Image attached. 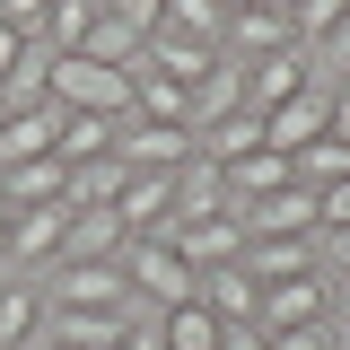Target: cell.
I'll return each instance as SVG.
<instances>
[{
	"mask_svg": "<svg viewBox=\"0 0 350 350\" xmlns=\"http://www.w3.org/2000/svg\"><path fill=\"white\" fill-rule=\"evenodd\" d=\"M96 9H105V0H53V9H44V53H79L88 44V27H96Z\"/></svg>",
	"mask_w": 350,
	"mask_h": 350,
	"instance_id": "83f0119b",
	"label": "cell"
},
{
	"mask_svg": "<svg viewBox=\"0 0 350 350\" xmlns=\"http://www.w3.org/2000/svg\"><path fill=\"white\" fill-rule=\"evenodd\" d=\"M158 27H175V36H202V44H219L228 36V9L219 0H167V18Z\"/></svg>",
	"mask_w": 350,
	"mask_h": 350,
	"instance_id": "4dcf8cb0",
	"label": "cell"
},
{
	"mask_svg": "<svg viewBox=\"0 0 350 350\" xmlns=\"http://www.w3.org/2000/svg\"><path fill=\"white\" fill-rule=\"evenodd\" d=\"M53 140H62V105H53V96H44V105H9V114H0V167L53 158Z\"/></svg>",
	"mask_w": 350,
	"mask_h": 350,
	"instance_id": "8fae6325",
	"label": "cell"
},
{
	"mask_svg": "<svg viewBox=\"0 0 350 350\" xmlns=\"http://www.w3.org/2000/svg\"><path fill=\"white\" fill-rule=\"evenodd\" d=\"M228 219H237L245 237H324V211H315L306 184H280L271 202H228Z\"/></svg>",
	"mask_w": 350,
	"mask_h": 350,
	"instance_id": "52a82bcc",
	"label": "cell"
},
{
	"mask_svg": "<svg viewBox=\"0 0 350 350\" xmlns=\"http://www.w3.org/2000/svg\"><path fill=\"white\" fill-rule=\"evenodd\" d=\"M44 79H53V53H44V44H27V53H18V70H9V88H0V96H9V105H44Z\"/></svg>",
	"mask_w": 350,
	"mask_h": 350,
	"instance_id": "d6a6232c",
	"label": "cell"
},
{
	"mask_svg": "<svg viewBox=\"0 0 350 350\" xmlns=\"http://www.w3.org/2000/svg\"><path fill=\"white\" fill-rule=\"evenodd\" d=\"M298 88H315V53H306V44H280L271 62H245V105H254V114H271V105L298 96Z\"/></svg>",
	"mask_w": 350,
	"mask_h": 350,
	"instance_id": "9c48e42d",
	"label": "cell"
},
{
	"mask_svg": "<svg viewBox=\"0 0 350 350\" xmlns=\"http://www.w3.org/2000/svg\"><path fill=\"white\" fill-rule=\"evenodd\" d=\"M315 79H324V88H333V79H350V18H342L324 44H315Z\"/></svg>",
	"mask_w": 350,
	"mask_h": 350,
	"instance_id": "836d02e7",
	"label": "cell"
},
{
	"mask_svg": "<svg viewBox=\"0 0 350 350\" xmlns=\"http://www.w3.org/2000/svg\"><path fill=\"white\" fill-rule=\"evenodd\" d=\"M271 9H298V0H271Z\"/></svg>",
	"mask_w": 350,
	"mask_h": 350,
	"instance_id": "bcb514c9",
	"label": "cell"
},
{
	"mask_svg": "<svg viewBox=\"0 0 350 350\" xmlns=\"http://www.w3.org/2000/svg\"><path fill=\"white\" fill-rule=\"evenodd\" d=\"M9 219H18V211H9V202H0V245H9Z\"/></svg>",
	"mask_w": 350,
	"mask_h": 350,
	"instance_id": "f6af8a7d",
	"label": "cell"
},
{
	"mask_svg": "<svg viewBox=\"0 0 350 350\" xmlns=\"http://www.w3.org/2000/svg\"><path fill=\"white\" fill-rule=\"evenodd\" d=\"M262 333H289V324H333V271L315 262L298 280H262Z\"/></svg>",
	"mask_w": 350,
	"mask_h": 350,
	"instance_id": "5b68a950",
	"label": "cell"
},
{
	"mask_svg": "<svg viewBox=\"0 0 350 350\" xmlns=\"http://www.w3.org/2000/svg\"><path fill=\"white\" fill-rule=\"evenodd\" d=\"M315 211H324V228H350V175L333 184V193H315Z\"/></svg>",
	"mask_w": 350,
	"mask_h": 350,
	"instance_id": "74e56055",
	"label": "cell"
},
{
	"mask_svg": "<svg viewBox=\"0 0 350 350\" xmlns=\"http://www.w3.org/2000/svg\"><path fill=\"white\" fill-rule=\"evenodd\" d=\"M44 96L62 105V114H131V70H105V62H88V53H53V79Z\"/></svg>",
	"mask_w": 350,
	"mask_h": 350,
	"instance_id": "6da1fadb",
	"label": "cell"
},
{
	"mask_svg": "<svg viewBox=\"0 0 350 350\" xmlns=\"http://www.w3.org/2000/svg\"><path fill=\"white\" fill-rule=\"evenodd\" d=\"M350 18V0H298V9H289V36L306 44V53H315V44L333 36V27H342Z\"/></svg>",
	"mask_w": 350,
	"mask_h": 350,
	"instance_id": "1f68e13d",
	"label": "cell"
},
{
	"mask_svg": "<svg viewBox=\"0 0 350 350\" xmlns=\"http://www.w3.org/2000/svg\"><path fill=\"white\" fill-rule=\"evenodd\" d=\"M219 350H262V324H228V333H219Z\"/></svg>",
	"mask_w": 350,
	"mask_h": 350,
	"instance_id": "f35d334b",
	"label": "cell"
},
{
	"mask_svg": "<svg viewBox=\"0 0 350 350\" xmlns=\"http://www.w3.org/2000/svg\"><path fill=\"white\" fill-rule=\"evenodd\" d=\"M62 167H88V158H114V114H62V140H53Z\"/></svg>",
	"mask_w": 350,
	"mask_h": 350,
	"instance_id": "cb8c5ba5",
	"label": "cell"
},
{
	"mask_svg": "<svg viewBox=\"0 0 350 350\" xmlns=\"http://www.w3.org/2000/svg\"><path fill=\"white\" fill-rule=\"evenodd\" d=\"M114 158L131 175H175L193 158V123H140V114H123L114 123Z\"/></svg>",
	"mask_w": 350,
	"mask_h": 350,
	"instance_id": "277c9868",
	"label": "cell"
},
{
	"mask_svg": "<svg viewBox=\"0 0 350 350\" xmlns=\"http://www.w3.org/2000/svg\"><path fill=\"white\" fill-rule=\"evenodd\" d=\"M167 237H175V254L193 262V271H219V262H245V228H237L228 211H211V219H175Z\"/></svg>",
	"mask_w": 350,
	"mask_h": 350,
	"instance_id": "ba28073f",
	"label": "cell"
},
{
	"mask_svg": "<svg viewBox=\"0 0 350 350\" xmlns=\"http://www.w3.org/2000/svg\"><path fill=\"white\" fill-rule=\"evenodd\" d=\"M44 306L114 315V306H140V298H131V271H123V262H53V271H44Z\"/></svg>",
	"mask_w": 350,
	"mask_h": 350,
	"instance_id": "3957f363",
	"label": "cell"
},
{
	"mask_svg": "<svg viewBox=\"0 0 350 350\" xmlns=\"http://www.w3.org/2000/svg\"><path fill=\"white\" fill-rule=\"evenodd\" d=\"M237 105H245V62H228V53H219V62H211V79L193 88V131L219 123V114H237Z\"/></svg>",
	"mask_w": 350,
	"mask_h": 350,
	"instance_id": "d4e9b609",
	"label": "cell"
},
{
	"mask_svg": "<svg viewBox=\"0 0 350 350\" xmlns=\"http://www.w3.org/2000/svg\"><path fill=\"white\" fill-rule=\"evenodd\" d=\"M219 9H228V18H237V9H262V0H219Z\"/></svg>",
	"mask_w": 350,
	"mask_h": 350,
	"instance_id": "ee69618b",
	"label": "cell"
},
{
	"mask_svg": "<svg viewBox=\"0 0 350 350\" xmlns=\"http://www.w3.org/2000/svg\"><path fill=\"white\" fill-rule=\"evenodd\" d=\"M18 53H27V36H9V27H0V88H9V70H18Z\"/></svg>",
	"mask_w": 350,
	"mask_h": 350,
	"instance_id": "ab89813d",
	"label": "cell"
},
{
	"mask_svg": "<svg viewBox=\"0 0 350 350\" xmlns=\"http://www.w3.org/2000/svg\"><path fill=\"white\" fill-rule=\"evenodd\" d=\"M114 219H123V237H167L175 228V175H123Z\"/></svg>",
	"mask_w": 350,
	"mask_h": 350,
	"instance_id": "30bf717a",
	"label": "cell"
},
{
	"mask_svg": "<svg viewBox=\"0 0 350 350\" xmlns=\"http://www.w3.org/2000/svg\"><path fill=\"white\" fill-rule=\"evenodd\" d=\"M44 9H53V0H0V27L36 44V36H44Z\"/></svg>",
	"mask_w": 350,
	"mask_h": 350,
	"instance_id": "8d00e7d4",
	"label": "cell"
},
{
	"mask_svg": "<svg viewBox=\"0 0 350 350\" xmlns=\"http://www.w3.org/2000/svg\"><path fill=\"white\" fill-rule=\"evenodd\" d=\"M193 298L211 306L219 324H254V315H262V280L245 271V262H219V271H202V289H193Z\"/></svg>",
	"mask_w": 350,
	"mask_h": 350,
	"instance_id": "9a60e30c",
	"label": "cell"
},
{
	"mask_svg": "<svg viewBox=\"0 0 350 350\" xmlns=\"http://www.w3.org/2000/svg\"><path fill=\"white\" fill-rule=\"evenodd\" d=\"M342 175H350V140H333V131L306 140V149H289V184H306V193H333Z\"/></svg>",
	"mask_w": 350,
	"mask_h": 350,
	"instance_id": "603a6c76",
	"label": "cell"
},
{
	"mask_svg": "<svg viewBox=\"0 0 350 350\" xmlns=\"http://www.w3.org/2000/svg\"><path fill=\"white\" fill-rule=\"evenodd\" d=\"M79 53H88V62H105V70H131V62H140V36H131L123 18H105V9H96V27H88Z\"/></svg>",
	"mask_w": 350,
	"mask_h": 350,
	"instance_id": "f546056e",
	"label": "cell"
},
{
	"mask_svg": "<svg viewBox=\"0 0 350 350\" xmlns=\"http://www.w3.org/2000/svg\"><path fill=\"white\" fill-rule=\"evenodd\" d=\"M36 333H44V280L9 271V280H0V350H27Z\"/></svg>",
	"mask_w": 350,
	"mask_h": 350,
	"instance_id": "ac0fdd59",
	"label": "cell"
},
{
	"mask_svg": "<svg viewBox=\"0 0 350 350\" xmlns=\"http://www.w3.org/2000/svg\"><path fill=\"white\" fill-rule=\"evenodd\" d=\"M0 202H9V211H53V202H70V167H62V158L0 167Z\"/></svg>",
	"mask_w": 350,
	"mask_h": 350,
	"instance_id": "5bb4252c",
	"label": "cell"
},
{
	"mask_svg": "<svg viewBox=\"0 0 350 350\" xmlns=\"http://www.w3.org/2000/svg\"><path fill=\"white\" fill-rule=\"evenodd\" d=\"M245 271L254 280H298V271H315V237H245Z\"/></svg>",
	"mask_w": 350,
	"mask_h": 350,
	"instance_id": "7402d4cb",
	"label": "cell"
},
{
	"mask_svg": "<svg viewBox=\"0 0 350 350\" xmlns=\"http://www.w3.org/2000/svg\"><path fill=\"white\" fill-rule=\"evenodd\" d=\"M123 158H88V167H70V211H114V193H123Z\"/></svg>",
	"mask_w": 350,
	"mask_h": 350,
	"instance_id": "f1b7e54d",
	"label": "cell"
},
{
	"mask_svg": "<svg viewBox=\"0 0 350 350\" xmlns=\"http://www.w3.org/2000/svg\"><path fill=\"white\" fill-rule=\"evenodd\" d=\"M211 62H219V44H202V36H175V27L149 36V70H167L175 88H202V79H211Z\"/></svg>",
	"mask_w": 350,
	"mask_h": 350,
	"instance_id": "ffe728a7",
	"label": "cell"
},
{
	"mask_svg": "<svg viewBox=\"0 0 350 350\" xmlns=\"http://www.w3.org/2000/svg\"><path fill=\"white\" fill-rule=\"evenodd\" d=\"M105 18H123L131 36L149 44V36H158V18H167V0H105Z\"/></svg>",
	"mask_w": 350,
	"mask_h": 350,
	"instance_id": "e575fe53",
	"label": "cell"
},
{
	"mask_svg": "<svg viewBox=\"0 0 350 350\" xmlns=\"http://www.w3.org/2000/svg\"><path fill=\"white\" fill-rule=\"evenodd\" d=\"M131 114L140 123H193V88H175L167 70H149V44L131 62Z\"/></svg>",
	"mask_w": 350,
	"mask_h": 350,
	"instance_id": "2e32d148",
	"label": "cell"
},
{
	"mask_svg": "<svg viewBox=\"0 0 350 350\" xmlns=\"http://www.w3.org/2000/svg\"><path fill=\"white\" fill-rule=\"evenodd\" d=\"M324 254H333V271H350V228H324Z\"/></svg>",
	"mask_w": 350,
	"mask_h": 350,
	"instance_id": "60d3db41",
	"label": "cell"
},
{
	"mask_svg": "<svg viewBox=\"0 0 350 350\" xmlns=\"http://www.w3.org/2000/svg\"><path fill=\"white\" fill-rule=\"evenodd\" d=\"M333 324H350V271H333Z\"/></svg>",
	"mask_w": 350,
	"mask_h": 350,
	"instance_id": "7bdbcfd3",
	"label": "cell"
},
{
	"mask_svg": "<svg viewBox=\"0 0 350 350\" xmlns=\"http://www.w3.org/2000/svg\"><path fill=\"white\" fill-rule=\"evenodd\" d=\"M123 219L114 211H70V228H62V262H123Z\"/></svg>",
	"mask_w": 350,
	"mask_h": 350,
	"instance_id": "e0dca14e",
	"label": "cell"
},
{
	"mask_svg": "<svg viewBox=\"0 0 350 350\" xmlns=\"http://www.w3.org/2000/svg\"><path fill=\"white\" fill-rule=\"evenodd\" d=\"M219 175H228V202H271L289 184V158L280 149H254V158H237V167H219Z\"/></svg>",
	"mask_w": 350,
	"mask_h": 350,
	"instance_id": "484cf974",
	"label": "cell"
},
{
	"mask_svg": "<svg viewBox=\"0 0 350 350\" xmlns=\"http://www.w3.org/2000/svg\"><path fill=\"white\" fill-rule=\"evenodd\" d=\"M114 350H167V342H158L149 324H131V333H123V342H114Z\"/></svg>",
	"mask_w": 350,
	"mask_h": 350,
	"instance_id": "b9f144b4",
	"label": "cell"
},
{
	"mask_svg": "<svg viewBox=\"0 0 350 350\" xmlns=\"http://www.w3.org/2000/svg\"><path fill=\"white\" fill-rule=\"evenodd\" d=\"M193 149H202L211 167H237V158H254V149H262V114H254V105H237V114H219V123L193 131Z\"/></svg>",
	"mask_w": 350,
	"mask_h": 350,
	"instance_id": "d6986e66",
	"label": "cell"
},
{
	"mask_svg": "<svg viewBox=\"0 0 350 350\" xmlns=\"http://www.w3.org/2000/svg\"><path fill=\"white\" fill-rule=\"evenodd\" d=\"M123 271H131V298L158 306V315H167V306H184L193 289H202V271L175 254V237H131V245H123Z\"/></svg>",
	"mask_w": 350,
	"mask_h": 350,
	"instance_id": "7a4b0ae2",
	"label": "cell"
},
{
	"mask_svg": "<svg viewBox=\"0 0 350 350\" xmlns=\"http://www.w3.org/2000/svg\"><path fill=\"white\" fill-rule=\"evenodd\" d=\"M62 228H70V202H53V211H18V219H9V245H0V271L44 280V271L62 262Z\"/></svg>",
	"mask_w": 350,
	"mask_h": 350,
	"instance_id": "8992f818",
	"label": "cell"
},
{
	"mask_svg": "<svg viewBox=\"0 0 350 350\" xmlns=\"http://www.w3.org/2000/svg\"><path fill=\"white\" fill-rule=\"evenodd\" d=\"M211 211H228V175L193 149V158L175 167V219H211Z\"/></svg>",
	"mask_w": 350,
	"mask_h": 350,
	"instance_id": "44dd1931",
	"label": "cell"
},
{
	"mask_svg": "<svg viewBox=\"0 0 350 350\" xmlns=\"http://www.w3.org/2000/svg\"><path fill=\"white\" fill-rule=\"evenodd\" d=\"M219 333H228V324H219L202 298H184V306L158 315V342H167V350H219Z\"/></svg>",
	"mask_w": 350,
	"mask_h": 350,
	"instance_id": "4316f807",
	"label": "cell"
},
{
	"mask_svg": "<svg viewBox=\"0 0 350 350\" xmlns=\"http://www.w3.org/2000/svg\"><path fill=\"white\" fill-rule=\"evenodd\" d=\"M324 96H333L324 79L298 88V96H280V105L262 114V149H280V158H289V149H306V140H324Z\"/></svg>",
	"mask_w": 350,
	"mask_h": 350,
	"instance_id": "7c38bea8",
	"label": "cell"
},
{
	"mask_svg": "<svg viewBox=\"0 0 350 350\" xmlns=\"http://www.w3.org/2000/svg\"><path fill=\"white\" fill-rule=\"evenodd\" d=\"M280 44H298V36H289V9H271V0H262V9H237V18H228L219 53H228V62H271Z\"/></svg>",
	"mask_w": 350,
	"mask_h": 350,
	"instance_id": "4fadbf2b",
	"label": "cell"
},
{
	"mask_svg": "<svg viewBox=\"0 0 350 350\" xmlns=\"http://www.w3.org/2000/svg\"><path fill=\"white\" fill-rule=\"evenodd\" d=\"M342 324H289V333H262V350H333Z\"/></svg>",
	"mask_w": 350,
	"mask_h": 350,
	"instance_id": "d590c367",
	"label": "cell"
}]
</instances>
